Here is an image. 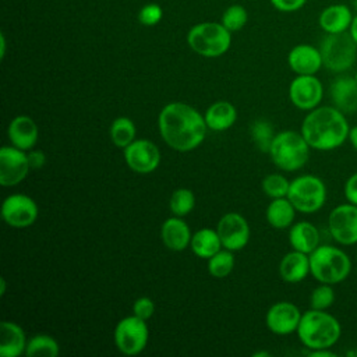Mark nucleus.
Returning a JSON list of instances; mask_svg holds the SVG:
<instances>
[{
    "label": "nucleus",
    "mask_w": 357,
    "mask_h": 357,
    "mask_svg": "<svg viewBox=\"0 0 357 357\" xmlns=\"http://www.w3.org/2000/svg\"><path fill=\"white\" fill-rule=\"evenodd\" d=\"M301 312L298 307L290 301L275 303L265 315L268 329L276 335H289L297 332Z\"/></svg>",
    "instance_id": "obj_16"
},
{
    "label": "nucleus",
    "mask_w": 357,
    "mask_h": 357,
    "mask_svg": "<svg viewBox=\"0 0 357 357\" xmlns=\"http://www.w3.org/2000/svg\"><path fill=\"white\" fill-rule=\"evenodd\" d=\"M335 290L332 284L321 283L310 296V307L314 310H328L335 303Z\"/></svg>",
    "instance_id": "obj_34"
},
{
    "label": "nucleus",
    "mask_w": 357,
    "mask_h": 357,
    "mask_svg": "<svg viewBox=\"0 0 357 357\" xmlns=\"http://www.w3.org/2000/svg\"><path fill=\"white\" fill-rule=\"evenodd\" d=\"M353 4H354V8L357 10V0H353Z\"/></svg>",
    "instance_id": "obj_47"
},
{
    "label": "nucleus",
    "mask_w": 357,
    "mask_h": 357,
    "mask_svg": "<svg viewBox=\"0 0 357 357\" xmlns=\"http://www.w3.org/2000/svg\"><path fill=\"white\" fill-rule=\"evenodd\" d=\"M272 6L283 13H293L304 7L307 0H271Z\"/></svg>",
    "instance_id": "obj_38"
},
{
    "label": "nucleus",
    "mask_w": 357,
    "mask_h": 357,
    "mask_svg": "<svg viewBox=\"0 0 357 357\" xmlns=\"http://www.w3.org/2000/svg\"><path fill=\"white\" fill-rule=\"evenodd\" d=\"M148 336L145 321L134 314L120 319L114 329V343L126 356L139 354L148 343Z\"/></svg>",
    "instance_id": "obj_9"
},
{
    "label": "nucleus",
    "mask_w": 357,
    "mask_h": 357,
    "mask_svg": "<svg viewBox=\"0 0 357 357\" xmlns=\"http://www.w3.org/2000/svg\"><path fill=\"white\" fill-rule=\"evenodd\" d=\"M289 187H290V181L279 174V173H272L268 174L264 180H262V190L264 192L273 198H282V197H287L289 192Z\"/></svg>",
    "instance_id": "obj_33"
},
{
    "label": "nucleus",
    "mask_w": 357,
    "mask_h": 357,
    "mask_svg": "<svg viewBox=\"0 0 357 357\" xmlns=\"http://www.w3.org/2000/svg\"><path fill=\"white\" fill-rule=\"evenodd\" d=\"M331 98L333 106L344 114L357 112V81L354 77L342 75L331 84Z\"/></svg>",
    "instance_id": "obj_18"
},
{
    "label": "nucleus",
    "mask_w": 357,
    "mask_h": 357,
    "mask_svg": "<svg viewBox=\"0 0 357 357\" xmlns=\"http://www.w3.org/2000/svg\"><path fill=\"white\" fill-rule=\"evenodd\" d=\"M354 357H357V347H356V350H354Z\"/></svg>",
    "instance_id": "obj_48"
},
{
    "label": "nucleus",
    "mask_w": 357,
    "mask_h": 357,
    "mask_svg": "<svg viewBox=\"0 0 357 357\" xmlns=\"http://www.w3.org/2000/svg\"><path fill=\"white\" fill-rule=\"evenodd\" d=\"M26 156H28L29 167H31V169H35V170L40 169V167L45 165V162H46V155H45V152H42V151H39V149L31 151L29 153H26Z\"/></svg>",
    "instance_id": "obj_40"
},
{
    "label": "nucleus",
    "mask_w": 357,
    "mask_h": 357,
    "mask_svg": "<svg viewBox=\"0 0 357 357\" xmlns=\"http://www.w3.org/2000/svg\"><path fill=\"white\" fill-rule=\"evenodd\" d=\"M188 46L204 57H219L231 43V35L222 22H201L187 33Z\"/></svg>",
    "instance_id": "obj_6"
},
{
    "label": "nucleus",
    "mask_w": 357,
    "mask_h": 357,
    "mask_svg": "<svg viewBox=\"0 0 357 357\" xmlns=\"http://www.w3.org/2000/svg\"><path fill=\"white\" fill-rule=\"evenodd\" d=\"M251 138L259 151L269 152L272 141L275 138L273 127L266 120H255L251 126Z\"/></svg>",
    "instance_id": "obj_32"
},
{
    "label": "nucleus",
    "mask_w": 357,
    "mask_h": 357,
    "mask_svg": "<svg viewBox=\"0 0 357 357\" xmlns=\"http://www.w3.org/2000/svg\"><path fill=\"white\" fill-rule=\"evenodd\" d=\"M155 312V303L149 297H139L132 304V314L138 318L146 321Z\"/></svg>",
    "instance_id": "obj_37"
},
{
    "label": "nucleus",
    "mask_w": 357,
    "mask_h": 357,
    "mask_svg": "<svg viewBox=\"0 0 357 357\" xmlns=\"http://www.w3.org/2000/svg\"><path fill=\"white\" fill-rule=\"evenodd\" d=\"M297 335L300 342L310 350L331 349L342 335L339 321L326 310H308L301 315Z\"/></svg>",
    "instance_id": "obj_3"
},
{
    "label": "nucleus",
    "mask_w": 357,
    "mask_h": 357,
    "mask_svg": "<svg viewBox=\"0 0 357 357\" xmlns=\"http://www.w3.org/2000/svg\"><path fill=\"white\" fill-rule=\"evenodd\" d=\"M36 202L25 194H11L6 197L1 205V216L4 222L17 229L29 227L38 218Z\"/></svg>",
    "instance_id": "obj_11"
},
{
    "label": "nucleus",
    "mask_w": 357,
    "mask_h": 357,
    "mask_svg": "<svg viewBox=\"0 0 357 357\" xmlns=\"http://www.w3.org/2000/svg\"><path fill=\"white\" fill-rule=\"evenodd\" d=\"M4 53H6V40H4V36L1 35V57H4Z\"/></svg>",
    "instance_id": "obj_45"
},
{
    "label": "nucleus",
    "mask_w": 357,
    "mask_h": 357,
    "mask_svg": "<svg viewBox=\"0 0 357 357\" xmlns=\"http://www.w3.org/2000/svg\"><path fill=\"white\" fill-rule=\"evenodd\" d=\"M346 114L335 106H317L303 120L301 134L307 144L317 151H332L349 138Z\"/></svg>",
    "instance_id": "obj_2"
},
{
    "label": "nucleus",
    "mask_w": 357,
    "mask_h": 357,
    "mask_svg": "<svg viewBox=\"0 0 357 357\" xmlns=\"http://www.w3.org/2000/svg\"><path fill=\"white\" fill-rule=\"evenodd\" d=\"M135 124L128 117H117L110 126V138L117 148H126L135 139Z\"/></svg>",
    "instance_id": "obj_28"
},
{
    "label": "nucleus",
    "mask_w": 357,
    "mask_h": 357,
    "mask_svg": "<svg viewBox=\"0 0 357 357\" xmlns=\"http://www.w3.org/2000/svg\"><path fill=\"white\" fill-rule=\"evenodd\" d=\"M124 159L131 170L146 174L158 169L160 163V152L149 139H134L124 148Z\"/></svg>",
    "instance_id": "obj_14"
},
{
    "label": "nucleus",
    "mask_w": 357,
    "mask_h": 357,
    "mask_svg": "<svg viewBox=\"0 0 357 357\" xmlns=\"http://www.w3.org/2000/svg\"><path fill=\"white\" fill-rule=\"evenodd\" d=\"M311 273L310 255L297 250L287 252L279 264V275L287 283H298Z\"/></svg>",
    "instance_id": "obj_22"
},
{
    "label": "nucleus",
    "mask_w": 357,
    "mask_h": 357,
    "mask_svg": "<svg viewBox=\"0 0 357 357\" xmlns=\"http://www.w3.org/2000/svg\"><path fill=\"white\" fill-rule=\"evenodd\" d=\"M25 332L22 328L11 321H3L0 326V356L18 357L26 349Z\"/></svg>",
    "instance_id": "obj_23"
},
{
    "label": "nucleus",
    "mask_w": 357,
    "mask_h": 357,
    "mask_svg": "<svg viewBox=\"0 0 357 357\" xmlns=\"http://www.w3.org/2000/svg\"><path fill=\"white\" fill-rule=\"evenodd\" d=\"M289 241L293 250L311 254L319 245L318 229L307 220L291 225L289 231Z\"/></svg>",
    "instance_id": "obj_24"
},
{
    "label": "nucleus",
    "mask_w": 357,
    "mask_h": 357,
    "mask_svg": "<svg viewBox=\"0 0 357 357\" xmlns=\"http://www.w3.org/2000/svg\"><path fill=\"white\" fill-rule=\"evenodd\" d=\"M328 229L337 244H357V205L344 202L335 206L328 216Z\"/></svg>",
    "instance_id": "obj_10"
},
{
    "label": "nucleus",
    "mask_w": 357,
    "mask_h": 357,
    "mask_svg": "<svg viewBox=\"0 0 357 357\" xmlns=\"http://www.w3.org/2000/svg\"><path fill=\"white\" fill-rule=\"evenodd\" d=\"M344 197L346 201L357 205V172L349 176V178L344 183Z\"/></svg>",
    "instance_id": "obj_39"
},
{
    "label": "nucleus",
    "mask_w": 357,
    "mask_h": 357,
    "mask_svg": "<svg viewBox=\"0 0 357 357\" xmlns=\"http://www.w3.org/2000/svg\"><path fill=\"white\" fill-rule=\"evenodd\" d=\"M158 126L163 141L178 152L198 148L208 130L205 117L195 107L183 102H172L163 106L158 117Z\"/></svg>",
    "instance_id": "obj_1"
},
{
    "label": "nucleus",
    "mask_w": 357,
    "mask_h": 357,
    "mask_svg": "<svg viewBox=\"0 0 357 357\" xmlns=\"http://www.w3.org/2000/svg\"><path fill=\"white\" fill-rule=\"evenodd\" d=\"M324 96L322 82L315 75H297L289 86V98L300 110H312Z\"/></svg>",
    "instance_id": "obj_13"
},
{
    "label": "nucleus",
    "mask_w": 357,
    "mask_h": 357,
    "mask_svg": "<svg viewBox=\"0 0 357 357\" xmlns=\"http://www.w3.org/2000/svg\"><path fill=\"white\" fill-rule=\"evenodd\" d=\"M310 271L319 283L337 284L351 272V259L339 247L318 245L310 254Z\"/></svg>",
    "instance_id": "obj_4"
},
{
    "label": "nucleus",
    "mask_w": 357,
    "mask_h": 357,
    "mask_svg": "<svg viewBox=\"0 0 357 357\" xmlns=\"http://www.w3.org/2000/svg\"><path fill=\"white\" fill-rule=\"evenodd\" d=\"M287 198L298 212L314 213L326 201V185L318 176L303 174L290 181Z\"/></svg>",
    "instance_id": "obj_8"
},
{
    "label": "nucleus",
    "mask_w": 357,
    "mask_h": 357,
    "mask_svg": "<svg viewBox=\"0 0 357 357\" xmlns=\"http://www.w3.org/2000/svg\"><path fill=\"white\" fill-rule=\"evenodd\" d=\"M29 169L28 156L22 149L14 145L0 149V184L3 187L20 184L26 177Z\"/></svg>",
    "instance_id": "obj_15"
},
{
    "label": "nucleus",
    "mask_w": 357,
    "mask_h": 357,
    "mask_svg": "<svg viewBox=\"0 0 357 357\" xmlns=\"http://www.w3.org/2000/svg\"><path fill=\"white\" fill-rule=\"evenodd\" d=\"M310 149L311 146L301 132L284 130L275 134L269 155L279 169L284 172H296L307 163Z\"/></svg>",
    "instance_id": "obj_5"
},
{
    "label": "nucleus",
    "mask_w": 357,
    "mask_h": 357,
    "mask_svg": "<svg viewBox=\"0 0 357 357\" xmlns=\"http://www.w3.org/2000/svg\"><path fill=\"white\" fill-rule=\"evenodd\" d=\"M6 293V279L1 278V287H0V294L3 296Z\"/></svg>",
    "instance_id": "obj_46"
},
{
    "label": "nucleus",
    "mask_w": 357,
    "mask_h": 357,
    "mask_svg": "<svg viewBox=\"0 0 357 357\" xmlns=\"http://www.w3.org/2000/svg\"><path fill=\"white\" fill-rule=\"evenodd\" d=\"M234 268V257L230 250H219L208 259V272L213 278L222 279L231 273Z\"/></svg>",
    "instance_id": "obj_30"
},
{
    "label": "nucleus",
    "mask_w": 357,
    "mask_h": 357,
    "mask_svg": "<svg viewBox=\"0 0 357 357\" xmlns=\"http://www.w3.org/2000/svg\"><path fill=\"white\" fill-rule=\"evenodd\" d=\"M296 211L287 197L273 198L266 208V220L275 229H286L293 225Z\"/></svg>",
    "instance_id": "obj_26"
},
{
    "label": "nucleus",
    "mask_w": 357,
    "mask_h": 357,
    "mask_svg": "<svg viewBox=\"0 0 357 357\" xmlns=\"http://www.w3.org/2000/svg\"><path fill=\"white\" fill-rule=\"evenodd\" d=\"M163 244L173 251H183L191 243V231L188 225L180 216H172L166 219L160 229Z\"/></svg>",
    "instance_id": "obj_21"
},
{
    "label": "nucleus",
    "mask_w": 357,
    "mask_h": 357,
    "mask_svg": "<svg viewBox=\"0 0 357 357\" xmlns=\"http://www.w3.org/2000/svg\"><path fill=\"white\" fill-rule=\"evenodd\" d=\"M205 123L212 131H225L230 128L237 120V110L234 105L227 100H218L212 103L205 114Z\"/></svg>",
    "instance_id": "obj_25"
},
{
    "label": "nucleus",
    "mask_w": 357,
    "mask_h": 357,
    "mask_svg": "<svg viewBox=\"0 0 357 357\" xmlns=\"http://www.w3.org/2000/svg\"><path fill=\"white\" fill-rule=\"evenodd\" d=\"M38 126L29 116H17L13 119L7 128L10 142L22 151L31 149L38 141Z\"/></svg>",
    "instance_id": "obj_19"
},
{
    "label": "nucleus",
    "mask_w": 357,
    "mask_h": 357,
    "mask_svg": "<svg viewBox=\"0 0 357 357\" xmlns=\"http://www.w3.org/2000/svg\"><path fill=\"white\" fill-rule=\"evenodd\" d=\"M248 20V14L245 11V8L240 4H234L230 6L229 8H226V11L222 15L220 22L223 24L225 28H227L230 32L233 31H240L245 22Z\"/></svg>",
    "instance_id": "obj_35"
},
{
    "label": "nucleus",
    "mask_w": 357,
    "mask_h": 357,
    "mask_svg": "<svg viewBox=\"0 0 357 357\" xmlns=\"http://www.w3.org/2000/svg\"><path fill=\"white\" fill-rule=\"evenodd\" d=\"M190 247L192 250V252L204 259H209L212 255H215L222 245L220 237L218 234V230L213 229H199L197 230L192 237H191V243Z\"/></svg>",
    "instance_id": "obj_27"
},
{
    "label": "nucleus",
    "mask_w": 357,
    "mask_h": 357,
    "mask_svg": "<svg viewBox=\"0 0 357 357\" xmlns=\"http://www.w3.org/2000/svg\"><path fill=\"white\" fill-rule=\"evenodd\" d=\"M60 353L59 343L56 339H53L49 335L39 333L28 340L25 354L28 357H36V356H47V357H56Z\"/></svg>",
    "instance_id": "obj_29"
},
{
    "label": "nucleus",
    "mask_w": 357,
    "mask_h": 357,
    "mask_svg": "<svg viewBox=\"0 0 357 357\" xmlns=\"http://www.w3.org/2000/svg\"><path fill=\"white\" fill-rule=\"evenodd\" d=\"M354 78H356V81H357V71H356V74H354Z\"/></svg>",
    "instance_id": "obj_49"
},
{
    "label": "nucleus",
    "mask_w": 357,
    "mask_h": 357,
    "mask_svg": "<svg viewBox=\"0 0 357 357\" xmlns=\"http://www.w3.org/2000/svg\"><path fill=\"white\" fill-rule=\"evenodd\" d=\"M310 357H336V354L333 351H331L329 349H318V350H310L308 351Z\"/></svg>",
    "instance_id": "obj_41"
},
{
    "label": "nucleus",
    "mask_w": 357,
    "mask_h": 357,
    "mask_svg": "<svg viewBox=\"0 0 357 357\" xmlns=\"http://www.w3.org/2000/svg\"><path fill=\"white\" fill-rule=\"evenodd\" d=\"M218 234L222 245L230 251L243 250L250 240V226L245 218L237 212H229L218 222Z\"/></svg>",
    "instance_id": "obj_12"
},
{
    "label": "nucleus",
    "mask_w": 357,
    "mask_h": 357,
    "mask_svg": "<svg viewBox=\"0 0 357 357\" xmlns=\"http://www.w3.org/2000/svg\"><path fill=\"white\" fill-rule=\"evenodd\" d=\"M252 356H254V357H269L271 354H269L268 351H257V353H254Z\"/></svg>",
    "instance_id": "obj_44"
},
{
    "label": "nucleus",
    "mask_w": 357,
    "mask_h": 357,
    "mask_svg": "<svg viewBox=\"0 0 357 357\" xmlns=\"http://www.w3.org/2000/svg\"><path fill=\"white\" fill-rule=\"evenodd\" d=\"M324 67L332 73L347 71L357 59V43L350 32L326 33L319 45Z\"/></svg>",
    "instance_id": "obj_7"
},
{
    "label": "nucleus",
    "mask_w": 357,
    "mask_h": 357,
    "mask_svg": "<svg viewBox=\"0 0 357 357\" xmlns=\"http://www.w3.org/2000/svg\"><path fill=\"white\" fill-rule=\"evenodd\" d=\"M195 205V197L192 194L191 190L188 188H177L173 191L170 201H169V206L170 211L174 216H185L188 215Z\"/></svg>",
    "instance_id": "obj_31"
},
{
    "label": "nucleus",
    "mask_w": 357,
    "mask_h": 357,
    "mask_svg": "<svg viewBox=\"0 0 357 357\" xmlns=\"http://www.w3.org/2000/svg\"><path fill=\"white\" fill-rule=\"evenodd\" d=\"M351 38L354 39V42L357 43V14L353 17V21H351V25H350V29H349Z\"/></svg>",
    "instance_id": "obj_43"
},
{
    "label": "nucleus",
    "mask_w": 357,
    "mask_h": 357,
    "mask_svg": "<svg viewBox=\"0 0 357 357\" xmlns=\"http://www.w3.org/2000/svg\"><path fill=\"white\" fill-rule=\"evenodd\" d=\"M162 17H163V10L160 8L159 4H155V3L145 4L138 13V21L146 26L156 25L162 20Z\"/></svg>",
    "instance_id": "obj_36"
},
{
    "label": "nucleus",
    "mask_w": 357,
    "mask_h": 357,
    "mask_svg": "<svg viewBox=\"0 0 357 357\" xmlns=\"http://www.w3.org/2000/svg\"><path fill=\"white\" fill-rule=\"evenodd\" d=\"M353 17V11L347 4H331L321 11L318 24L325 33H340L350 29Z\"/></svg>",
    "instance_id": "obj_20"
},
{
    "label": "nucleus",
    "mask_w": 357,
    "mask_h": 357,
    "mask_svg": "<svg viewBox=\"0 0 357 357\" xmlns=\"http://www.w3.org/2000/svg\"><path fill=\"white\" fill-rule=\"evenodd\" d=\"M287 63L297 75H315L324 66L319 47L307 43L294 46L289 52Z\"/></svg>",
    "instance_id": "obj_17"
},
{
    "label": "nucleus",
    "mask_w": 357,
    "mask_h": 357,
    "mask_svg": "<svg viewBox=\"0 0 357 357\" xmlns=\"http://www.w3.org/2000/svg\"><path fill=\"white\" fill-rule=\"evenodd\" d=\"M351 144V146L357 151V126H353L349 131V138H347Z\"/></svg>",
    "instance_id": "obj_42"
}]
</instances>
